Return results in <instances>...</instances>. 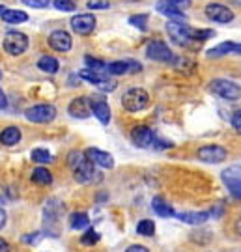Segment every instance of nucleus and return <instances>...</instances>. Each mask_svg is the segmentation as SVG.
Listing matches in <instances>:
<instances>
[{
    "label": "nucleus",
    "instance_id": "0eeeda50",
    "mask_svg": "<svg viewBox=\"0 0 241 252\" xmlns=\"http://www.w3.org/2000/svg\"><path fill=\"white\" fill-rule=\"evenodd\" d=\"M221 180L228 187V190H230V194H232L234 198L241 200V164H232L226 170H223Z\"/></svg>",
    "mask_w": 241,
    "mask_h": 252
},
{
    "label": "nucleus",
    "instance_id": "c756f323",
    "mask_svg": "<svg viewBox=\"0 0 241 252\" xmlns=\"http://www.w3.org/2000/svg\"><path fill=\"white\" fill-rule=\"evenodd\" d=\"M84 62L88 65V69H94V71H107V67H108V63H103L101 60H96V58H92V56H86Z\"/></svg>",
    "mask_w": 241,
    "mask_h": 252
},
{
    "label": "nucleus",
    "instance_id": "20e7f679",
    "mask_svg": "<svg viewBox=\"0 0 241 252\" xmlns=\"http://www.w3.org/2000/svg\"><path fill=\"white\" fill-rule=\"evenodd\" d=\"M209 92H213L215 95L226 101H238L241 97L240 84L228 81V79H213L209 82Z\"/></svg>",
    "mask_w": 241,
    "mask_h": 252
},
{
    "label": "nucleus",
    "instance_id": "b1692460",
    "mask_svg": "<svg viewBox=\"0 0 241 252\" xmlns=\"http://www.w3.org/2000/svg\"><path fill=\"white\" fill-rule=\"evenodd\" d=\"M152 209L157 213L159 217H174L176 213H174V209H172V206L170 204H167L165 200L161 198V196H155V198L152 200Z\"/></svg>",
    "mask_w": 241,
    "mask_h": 252
},
{
    "label": "nucleus",
    "instance_id": "f8f14e48",
    "mask_svg": "<svg viewBox=\"0 0 241 252\" xmlns=\"http://www.w3.org/2000/svg\"><path fill=\"white\" fill-rule=\"evenodd\" d=\"M131 140L137 148H150V146L155 144L157 136L153 133L150 127L146 126H137L131 129Z\"/></svg>",
    "mask_w": 241,
    "mask_h": 252
},
{
    "label": "nucleus",
    "instance_id": "dca6fc26",
    "mask_svg": "<svg viewBox=\"0 0 241 252\" xmlns=\"http://www.w3.org/2000/svg\"><path fill=\"white\" fill-rule=\"evenodd\" d=\"M68 112H69L73 118L84 120V118H88L90 114H92V103H90L88 97H75V99L69 103Z\"/></svg>",
    "mask_w": 241,
    "mask_h": 252
},
{
    "label": "nucleus",
    "instance_id": "ddd939ff",
    "mask_svg": "<svg viewBox=\"0 0 241 252\" xmlns=\"http://www.w3.org/2000/svg\"><path fill=\"white\" fill-rule=\"evenodd\" d=\"M206 15L209 21L213 23H221V25H226L234 19V13L230 8H226L223 4H207L206 6Z\"/></svg>",
    "mask_w": 241,
    "mask_h": 252
},
{
    "label": "nucleus",
    "instance_id": "c85d7f7f",
    "mask_svg": "<svg viewBox=\"0 0 241 252\" xmlns=\"http://www.w3.org/2000/svg\"><path fill=\"white\" fill-rule=\"evenodd\" d=\"M32 161L37 162V164H47V162H53V155L49 153V150L36 148V150L32 152Z\"/></svg>",
    "mask_w": 241,
    "mask_h": 252
},
{
    "label": "nucleus",
    "instance_id": "f257e3e1",
    "mask_svg": "<svg viewBox=\"0 0 241 252\" xmlns=\"http://www.w3.org/2000/svg\"><path fill=\"white\" fill-rule=\"evenodd\" d=\"M165 28H167L169 37L176 45H189L195 39H206V37L215 34V32H198V30L191 28L189 25L181 23V21H176V19H170Z\"/></svg>",
    "mask_w": 241,
    "mask_h": 252
},
{
    "label": "nucleus",
    "instance_id": "9d476101",
    "mask_svg": "<svg viewBox=\"0 0 241 252\" xmlns=\"http://www.w3.org/2000/svg\"><path fill=\"white\" fill-rule=\"evenodd\" d=\"M69 23H71V28L79 36H88V34H92L96 30V25H98V21H96V17L92 13L75 15V17H71Z\"/></svg>",
    "mask_w": 241,
    "mask_h": 252
},
{
    "label": "nucleus",
    "instance_id": "a878e982",
    "mask_svg": "<svg viewBox=\"0 0 241 252\" xmlns=\"http://www.w3.org/2000/svg\"><path fill=\"white\" fill-rule=\"evenodd\" d=\"M37 67L45 73H56L58 71V60L53 58V56H41L39 60H37Z\"/></svg>",
    "mask_w": 241,
    "mask_h": 252
},
{
    "label": "nucleus",
    "instance_id": "1a4fd4ad",
    "mask_svg": "<svg viewBox=\"0 0 241 252\" xmlns=\"http://www.w3.org/2000/svg\"><path fill=\"white\" fill-rule=\"evenodd\" d=\"M146 56L150 60H153V62H161V63L174 62V54L169 49V45L163 43V41H150L148 47H146Z\"/></svg>",
    "mask_w": 241,
    "mask_h": 252
},
{
    "label": "nucleus",
    "instance_id": "412c9836",
    "mask_svg": "<svg viewBox=\"0 0 241 252\" xmlns=\"http://www.w3.org/2000/svg\"><path fill=\"white\" fill-rule=\"evenodd\" d=\"M178 219L181 222H185V224H191V226H198V224H204L206 220L209 219V213L207 211H185V213H179Z\"/></svg>",
    "mask_w": 241,
    "mask_h": 252
},
{
    "label": "nucleus",
    "instance_id": "423d86ee",
    "mask_svg": "<svg viewBox=\"0 0 241 252\" xmlns=\"http://www.w3.org/2000/svg\"><path fill=\"white\" fill-rule=\"evenodd\" d=\"M2 45L6 49V53H9L11 56H19V54H23L28 49V37H27V34H23V32L9 30L8 34L4 36Z\"/></svg>",
    "mask_w": 241,
    "mask_h": 252
},
{
    "label": "nucleus",
    "instance_id": "58836bf2",
    "mask_svg": "<svg viewBox=\"0 0 241 252\" xmlns=\"http://www.w3.org/2000/svg\"><path fill=\"white\" fill-rule=\"evenodd\" d=\"M234 230H236V234L241 235V217L236 220V224H234Z\"/></svg>",
    "mask_w": 241,
    "mask_h": 252
},
{
    "label": "nucleus",
    "instance_id": "f3484780",
    "mask_svg": "<svg viewBox=\"0 0 241 252\" xmlns=\"http://www.w3.org/2000/svg\"><path fill=\"white\" fill-rule=\"evenodd\" d=\"M84 153H86V157H88L96 166H101V168H112V166H114V159H112L110 153L101 152L98 148H88Z\"/></svg>",
    "mask_w": 241,
    "mask_h": 252
},
{
    "label": "nucleus",
    "instance_id": "ea45409f",
    "mask_svg": "<svg viewBox=\"0 0 241 252\" xmlns=\"http://www.w3.org/2000/svg\"><path fill=\"white\" fill-rule=\"evenodd\" d=\"M0 97H2V110H4V108L8 107V101H6V95H4V92H2V95H0Z\"/></svg>",
    "mask_w": 241,
    "mask_h": 252
},
{
    "label": "nucleus",
    "instance_id": "a211bd4d",
    "mask_svg": "<svg viewBox=\"0 0 241 252\" xmlns=\"http://www.w3.org/2000/svg\"><path fill=\"white\" fill-rule=\"evenodd\" d=\"M90 103H92V114L98 118L103 126H107L110 122V108H108L107 101L101 99V97H92Z\"/></svg>",
    "mask_w": 241,
    "mask_h": 252
},
{
    "label": "nucleus",
    "instance_id": "4468645a",
    "mask_svg": "<svg viewBox=\"0 0 241 252\" xmlns=\"http://www.w3.org/2000/svg\"><path fill=\"white\" fill-rule=\"evenodd\" d=\"M142 69V65L138 62H135L131 58H127V60H118V62H110L107 67V73L108 75H125V73H135V71H140Z\"/></svg>",
    "mask_w": 241,
    "mask_h": 252
},
{
    "label": "nucleus",
    "instance_id": "aec40b11",
    "mask_svg": "<svg viewBox=\"0 0 241 252\" xmlns=\"http://www.w3.org/2000/svg\"><path fill=\"white\" fill-rule=\"evenodd\" d=\"M155 9H157V13H161V15L170 17V19H176V21L183 17L181 8L174 6V4H172V2H169V0H159V2L155 4Z\"/></svg>",
    "mask_w": 241,
    "mask_h": 252
},
{
    "label": "nucleus",
    "instance_id": "4be33fe9",
    "mask_svg": "<svg viewBox=\"0 0 241 252\" xmlns=\"http://www.w3.org/2000/svg\"><path fill=\"white\" fill-rule=\"evenodd\" d=\"M0 15H2V21L8 23V25H19V23H27L28 15L25 11H19V9H6L2 6L0 9Z\"/></svg>",
    "mask_w": 241,
    "mask_h": 252
},
{
    "label": "nucleus",
    "instance_id": "9b49d317",
    "mask_svg": "<svg viewBox=\"0 0 241 252\" xmlns=\"http://www.w3.org/2000/svg\"><path fill=\"white\" fill-rule=\"evenodd\" d=\"M198 159L204 162H209V164H217V162H223L226 157H228V152L224 150L223 146H217V144H209L204 146L198 150Z\"/></svg>",
    "mask_w": 241,
    "mask_h": 252
},
{
    "label": "nucleus",
    "instance_id": "e433bc0d",
    "mask_svg": "<svg viewBox=\"0 0 241 252\" xmlns=\"http://www.w3.org/2000/svg\"><path fill=\"white\" fill-rule=\"evenodd\" d=\"M125 252H150V251L146 247H142V245H131Z\"/></svg>",
    "mask_w": 241,
    "mask_h": 252
},
{
    "label": "nucleus",
    "instance_id": "f704fd0d",
    "mask_svg": "<svg viewBox=\"0 0 241 252\" xmlns=\"http://www.w3.org/2000/svg\"><path fill=\"white\" fill-rule=\"evenodd\" d=\"M230 122H232L234 129L241 135V110H236V112H234L232 118H230Z\"/></svg>",
    "mask_w": 241,
    "mask_h": 252
},
{
    "label": "nucleus",
    "instance_id": "4c0bfd02",
    "mask_svg": "<svg viewBox=\"0 0 241 252\" xmlns=\"http://www.w3.org/2000/svg\"><path fill=\"white\" fill-rule=\"evenodd\" d=\"M169 2H172V4L178 6V8H187L189 4H191V0H169Z\"/></svg>",
    "mask_w": 241,
    "mask_h": 252
},
{
    "label": "nucleus",
    "instance_id": "6ab92c4d",
    "mask_svg": "<svg viewBox=\"0 0 241 252\" xmlns=\"http://www.w3.org/2000/svg\"><path fill=\"white\" fill-rule=\"evenodd\" d=\"M207 56L209 58H219V56H226V54H240L241 56V43H236V41H223L217 47L209 49L207 51Z\"/></svg>",
    "mask_w": 241,
    "mask_h": 252
},
{
    "label": "nucleus",
    "instance_id": "5701e85b",
    "mask_svg": "<svg viewBox=\"0 0 241 252\" xmlns=\"http://www.w3.org/2000/svg\"><path fill=\"white\" fill-rule=\"evenodd\" d=\"M21 136L23 135H21V129H19V127L9 126L2 131V144L4 146H15V144H19Z\"/></svg>",
    "mask_w": 241,
    "mask_h": 252
},
{
    "label": "nucleus",
    "instance_id": "7c9ffc66",
    "mask_svg": "<svg viewBox=\"0 0 241 252\" xmlns=\"http://www.w3.org/2000/svg\"><path fill=\"white\" fill-rule=\"evenodd\" d=\"M54 8L60 11H75L77 4L73 0H54Z\"/></svg>",
    "mask_w": 241,
    "mask_h": 252
},
{
    "label": "nucleus",
    "instance_id": "a19ab883",
    "mask_svg": "<svg viewBox=\"0 0 241 252\" xmlns=\"http://www.w3.org/2000/svg\"><path fill=\"white\" fill-rule=\"evenodd\" d=\"M6 224V213H4V209H2V228Z\"/></svg>",
    "mask_w": 241,
    "mask_h": 252
},
{
    "label": "nucleus",
    "instance_id": "2f4dec72",
    "mask_svg": "<svg viewBox=\"0 0 241 252\" xmlns=\"http://www.w3.org/2000/svg\"><path fill=\"white\" fill-rule=\"evenodd\" d=\"M99 241V234L96 230H86V234H82L80 243L82 245H96Z\"/></svg>",
    "mask_w": 241,
    "mask_h": 252
},
{
    "label": "nucleus",
    "instance_id": "6e6552de",
    "mask_svg": "<svg viewBox=\"0 0 241 252\" xmlns=\"http://www.w3.org/2000/svg\"><path fill=\"white\" fill-rule=\"evenodd\" d=\"M25 116L28 122H34V124H49L56 118V108L53 105H34L27 108Z\"/></svg>",
    "mask_w": 241,
    "mask_h": 252
},
{
    "label": "nucleus",
    "instance_id": "473e14b6",
    "mask_svg": "<svg viewBox=\"0 0 241 252\" xmlns=\"http://www.w3.org/2000/svg\"><path fill=\"white\" fill-rule=\"evenodd\" d=\"M129 23L138 30H146L148 28V15H133V17H129Z\"/></svg>",
    "mask_w": 241,
    "mask_h": 252
},
{
    "label": "nucleus",
    "instance_id": "72a5a7b5",
    "mask_svg": "<svg viewBox=\"0 0 241 252\" xmlns=\"http://www.w3.org/2000/svg\"><path fill=\"white\" fill-rule=\"evenodd\" d=\"M110 4L107 0H90L88 2V9H107Z\"/></svg>",
    "mask_w": 241,
    "mask_h": 252
},
{
    "label": "nucleus",
    "instance_id": "c9c22d12",
    "mask_svg": "<svg viewBox=\"0 0 241 252\" xmlns=\"http://www.w3.org/2000/svg\"><path fill=\"white\" fill-rule=\"evenodd\" d=\"M23 2L30 8H45L49 4V0H23Z\"/></svg>",
    "mask_w": 241,
    "mask_h": 252
},
{
    "label": "nucleus",
    "instance_id": "2eb2a0df",
    "mask_svg": "<svg viewBox=\"0 0 241 252\" xmlns=\"http://www.w3.org/2000/svg\"><path fill=\"white\" fill-rule=\"evenodd\" d=\"M49 45H51V49L58 51V53H68V51H71L73 39L68 32L56 30V32H53V34L49 36Z\"/></svg>",
    "mask_w": 241,
    "mask_h": 252
},
{
    "label": "nucleus",
    "instance_id": "bb28decb",
    "mask_svg": "<svg viewBox=\"0 0 241 252\" xmlns=\"http://www.w3.org/2000/svg\"><path fill=\"white\" fill-rule=\"evenodd\" d=\"M90 224V219L86 213H73L69 217V226H71L73 230H84V228H88Z\"/></svg>",
    "mask_w": 241,
    "mask_h": 252
},
{
    "label": "nucleus",
    "instance_id": "7ed1b4c3",
    "mask_svg": "<svg viewBox=\"0 0 241 252\" xmlns=\"http://www.w3.org/2000/svg\"><path fill=\"white\" fill-rule=\"evenodd\" d=\"M150 105V95L142 88H129L122 95V107L127 112H140Z\"/></svg>",
    "mask_w": 241,
    "mask_h": 252
},
{
    "label": "nucleus",
    "instance_id": "393cba45",
    "mask_svg": "<svg viewBox=\"0 0 241 252\" xmlns=\"http://www.w3.org/2000/svg\"><path fill=\"white\" fill-rule=\"evenodd\" d=\"M32 181L37 183V185H51L53 183V174L47 168H43V166H39V168L32 172Z\"/></svg>",
    "mask_w": 241,
    "mask_h": 252
},
{
    "label": "nucleus",
    "instance_id": "39448f33",
    "mask_svg": "<svg viewBox=\"0 0 241 252\" xmlns=\"http://www.w3.org/2000/svg\"><path fill=\"white\" fill-rule=\"evenodd\" d=\"M79 77L88 81L90 84H94L96 88H99L101 92H114L116 88V81L108 77V73L105 71H94V69H82L79 71Z\"/></svg>",
    "mask_w": 241,
    "mask_h": 252
},
{
    "label": "nucleus",
    "instance_id": "f03ea898",
    "mask_svg": "<svg viewBox=\"0 0 241 252\" xmlns=\"http://www.w3.org/2000/svg\"><path fill=\"white\" fill-rule=\"evenodd\" d=\"M68 164L73 170V178L79 183H92L96 180V164L86 157V153L71 152L68 157Z\"/></svg>",
    "mask_w": 241,
    "mask_h": 252
},
{
    "label": "nucleus",
    "instance_id": "cd10ccee",
    "mask_svg": "<svg viewBox=\"0 0 241 252\" xmlns=\"http://www.w3.org/2000/svg\"><path fill=\"white\" fill-rule=\"evenodd\" d=\"M137 234L144 235V237H152V235L155 234V224H153V220H150V219L140 220V222L137 224Z\"/></svg>",
    "mask_w": 241,
    "mask_h": 252
}]
</instances>
